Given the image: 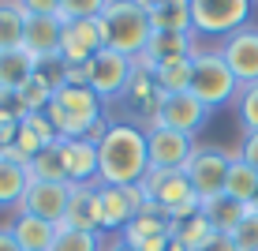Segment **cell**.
I'll return each instance as SVG.
<instances>
[{
    "label": "cell",
    "instance_id": "6da1fadb",
    "mask_svg": "<svg viewBox=\"0 0 258 251\" xmlns=\"http://www.w3.org/2000/svg\"><path fill=\"white\" fill-rule=\"evenodd\" d=\"M150 173L146 128L131 120H109L97 135V184L105 187H139Z\"/></svg>",
    "mask_w": 258,
    "mask_h": 251
},
{
    "label": "cell",
    "instance_id": "7a4b0ae2",
    "mask_svg": "<svg viewBox=\"0 0 258 251\" xmlns=\"http://www.w3.org/2000/svg\"><path fill=\"white\" fill-rule=\"evenodd\" d=\"M45 116H49L52 128H56L60 139H97L101 128L109 124L105 102L90 90V86H68V83L56 86Z\"/></svg>",
    "mask_w": 258,
    "mask_h": 251
},
{
    "label": "cell",
    "instance_id": "3957f363",
    "mask_svg": "<svg viewBox=\"0 0 258 251\" xmlns=\"http://www.w3.org/2000/svg\"><path fill=\"white\" fill-rule=\"evenodd\" d=\"M101 26H105V49L123 57H142L150 45V19L142 0H105L101 4Z\"/></svg>",
    "mask_w": 258,
    "mask_h": 251
},
{
    "label": "cell",
    "instance_id": "277c9868",
    "mask_svg": "<svg viewBox=\"0 0 258 251\" xmlns=\"http://www.w3.org/2000/svg\"><path fill=\"white\" fill-rule=\"evenodd\" d=\"M191 97H199L210 113L225 109V105H236L239 97V83L228 71V64L221 60L217 45H199L191 57Z\"/></svg>",
    "mask_w": 258,
    "mask_h": 251
},
{
    "label": "cell",
    "instance_id": "5b68a950",
    "mask_svg": "<svg viewBox=\"0 0 258 251\" xmlns=\"http://www.w3.org/2000/svg\"><path fill=\"white\" fill-rule=\"evenodd\" d=\"M254 4L251 0H191V38L199 45L206 41H225L236 30L251 26Z\"/></svg>",
    "mask_w": 258,
    "mask_h": 251
},
{
    "label": "cell",
    "instance_id": "8992f818",
    "mask_svg": "<svg viewBox=\"0 0 258 251\" xmlns=\"http://www.w3.org/2000/svg\"><path fill=\"white\" fill-rule=\"evenodd\" d=\"M139 187L146 191V199L154 203L157 210L172 221V225L202 210L199 195H195V187H191V180H187L183 173H157V169H150L146 180H142Z\"/></svg>",
    "mask_w": 258,
    "mask_h": 251
},
{
    "label": "cell",
    "instance_id": "52a82bcc",
    "mask_svg": "<svg viewBox=\"0 0 258 251\" xmlns=\"http://www.w3.org/2000/svg\"><path fill=\"white\" fill-rule=\"evenodd\" d=\"M228 165H232V150H221V146H195V154L183 169V176L191 180L199 203H210L217 195H225V180H228Z\"/></svg>",
    "mask_w": 258,
    "mask_h": 251
},
{
    "label": "cell",
    "instance_id": "ba28073f",
    "mask_svg": "<svg viewBox=\"0 0 258 251\" xmlns=\"http://www.w3.org/2000/svg\"><path fill=\"white\" fill-rule=\"evenodd\" d=\"M131 75H135V60L123 57V53H112V49H101L86 64V86L101 102H120L127 83H131Z\"/></svg>",
    "mask_w": 258,
    "mask_h": 251
},
{
    "label": "cell",
    "instance_id": "9c48e42d",
    "mask_svg": "<svg viewBox=\"0 0 258 251\" xmlns=\"http://www.w3.org/2000/svg\"><path fill=\"white\" fill-rule=\"evenodd\" d=\"M146 206V191L142 187H105L97 184V221H101L105 236H120L123 229L135 221Z\"/></svg>",
    "mask_w": 258,
    "mask_h": 251
},
{
    "label": "cell",
    "instance_id": "30bf717a",
    "mask_svg": "<svg viewBox=\"0 0 258 251\" xmlns=\"http://www.w3.org/2000/svg\"><path fill=\"white\" fill-rule=\"evenodd\" d=\"M195 146L199 142L191 135H180L172 128H157V124L146 128V158H150V169H157V173H183Z\"/></svg>",
    "mask_w": 258,
    "mask_h": 251
},
{
    "label": "cell",
    "instance_id": "8fae6325",
    "mask_svg": "<svg viewBox=\"0 0 258 251\" xmlns=\"http://www.w3.org/2000/svg\"><path fill=\"white\" fill-rule=\"evenodd\" d=\"M210 116L213 113L199 102V97H191V94H161L157 113H154L150 124H157V128H172V131H180V135L195 139L210 124ZM150 124H146V128H150Z\"/></svg>",
    "mask_w": 258,
    "mask_h": 251
},
{
    "label": "cell",
    "instance_id": "7c38bea8",
    "mask_svg": "<svg viewBox=\"0 0 258 251\" xmlns=\"http://www.w3.org/2000/svg\"><path fill=\"white\" fill-rule=\"evenodd\" d=\"M101 49H105L101 15L79 19V23H64V34H60V64H90Z\"/></svg>",
    "mask_w": 258,
    "mask_h": 251
},
{
    "label": "cell",
    "instance_id": "4fadbf2b",
    "mask_svg": "<svg viewBox=\"0 0 258 251\" xmlns=\"http://www.w3.org/2000/svg\"><path fill=\"white\" fill-rule=\"evenodd\" d=\"M68 199H71V184H45V180H34L26 187L23 203L15 206V214H30V218H41L49 225H64L68 218Z\"/></svg>",
    "mask_w": 258,
    "mask_h": 251
},
{
    "label": "cell",
    "instance_id": "5bb4252c",
    "mask_svg": "<svg viewBox=\"0 0 258 251\" xmlns=\"http://www.w3.org/2000/svg\"><path fill=\"white\" fill-rule=\"evenodd\" d=\"M120 240L131 251H165L168 240H172V221H168L165 214L146 199L142 214H135V221L120 232Z\"/></svg>",
    "mask_w": 258,
    "mask_h": 251
},
{
    "label": "cell",
    "instance_id": "9a60e30c",
    "mask_svg": "<svg viewBox=\"0 0 258 251\" xmlns=\"http://www.w3.org/2000/svg\"><path fill=\"white\" fill-rule=\"evenodd\" d=\"M217 53H221V60L228 64V71L236 75L239 86L258 83V26L236 30L232 38H225L217 45Z\"/></svg>",
    "mask_w": 258,
    "mask_h": 251
},
{
    "label": "cell",
    "instance_id": "2e32d148",
    "mask_svg": "<svg viewBox=\"0 0 258 251\" xmlns=\"http://www.w3.org/2000/svg\"><path fill=\"white\" fill-rule=\"evenodd\" d=\"M60 34H64V23L56 15H26L23 49L41 64H60Z\"/></svg>",
    "mask_w": 258,
    "mask_h": 251
},
{
    "label": "cell",
    "instance_id": "e0dca14e",
    "mask_svg": "<svg viewBox=\"0 0 258 251\" xmlns=\"http://www.w3.org/2000/svg\"><path fill=\"white\" fill-rule=\"evenodd\" d=\"M56 154L68 184H97V139H60Z\"/></svg>",
    "mask_w": 258,
    "mask_h": 251
},
{
    "label": "cell",
    "instance_id": "ac0fdd59",
    "mask_svg": "<svg viewBox=\"0 0 258 251\" xmlns=\"http://www.w3.org/2000/svg\"><path fill=\"white\" fill-rule=\"evenodd\" d=\"M154 34H191V0H142Z\"/></svg>",
    "mask_w": 258,
    "mask_h": 251
},
{
    "label": "cell",
    "instance_id": "d6986e66",
    "mask_svg": "<svg viewBox=\"0 0 258 251\" xmlns=\"http://www.w3.org/2000/svg\"><path fill=\"white\" fill-rule=\"evenodd\" d=\"M68 229H86V232H101L97 221V184H71V199H68Z\"/></svg>",
    "mask_w": 258,
    "mask_h": 251
},
{
    "label": "cell",
    "instance_id": "ffe728a7",
    "mask_svg": "<svg viewBox=\"0 0 258 251\" xmlns=\"http://www.w3.org/2000/svg\"><path fill=\"white\" fill-rule=\"evenodd\" d=\"M8 232L15 236V244L23 251H52V240H56V225L41 218H30V214H15Z\"/></svg>",
    "mask_w": 258,
    "mask_h": 251
},
{
    "label": "cell",
    "instance_id": "44dd1931",
    "mask_svg": "<svg viewBox=\"0 0 258 251\" xmlns=\"http://www.w3.org/2000/svg\"><path fill=\"white\" fill-rule=\"evenodd\" d=\"M157 102H161V90H157V83H154L150 71H135L131 83H127V90H123V97H120V105H127L131 113H142L146 120H154Z\"/></svg>",
    "mask_w": 258,
    "mask_h": 251
},
{
    "label": "cell",
    "instance_id": "7402d4cb",
    "mask_svg": "<svg viewBox=\"0 0 258 251\" xmlns=\"http://www.w3.org/2000/svg\"><path fill=\"white\" fill-rule=\"evenodd\" d=\"M38 68L41 60L30 57L26 49H4L0 53V90H19Z\"/></svg>",
    "mask_w": 258,
    "mask_h": 251
},
{
    "label": "cell",
    "instance_id": "603a6c76",
    "mask_svg": "<svg viewBox=\"0 0 258 251\" xmlns=\"http://www.w3.org/2000/svg\"><path fill=\"white\" fill-rule=\"evenodd\" d=\"M34 184V176H30V169L26 165H15V161H8L4 154H0V206H19L23 203V195H26V187Z\"/></svg>",
    "mask_w": 258,
    "mask_h": 251
},
{
    "label": "cell",
    "instance_id": "cb8c5ba5",
    "mask_svg": "<svg viewBox=\"0 0 258 251\" xmlns=\"http://www.w3.org/2000/svg\"><path fill=\"white\" fill-rule=\"evenodd\" d=\"M225 195H228V199H236V203H243V206H251L254 195H258V173L236 154V150H232V165H228Z\"/></svg>",
    "mask_w": 258,
    "mask_h": 251
},
{
    "label": "cell",
    "instance_id": "d4e9b609",
    "mask_svg": "<svg viewBox=\"0 0 258 251\" xmlns=\"http://www.w3.org/2000/svg\"><path fill=\"white\" fill-rule=\"evenodd\" d=\"M247 210H251V206L228 199V195H217V199L202 203V214H206V221H210L217 232H225V236H232V232H236V225L247 218Z\"/></svg>",
    "mask_w": 258,
    "mask_h": 251
},
{
    "label": "cell",
    "instance_id": "484cf974",
    "mask_svg": "<svg viewBox=\"0 0 258 251\" xmlns=\"http://www.w3.org/2000/svg\"><path fill=\"white\" fill-rule=\"evenodd\" d=\"M150 75H154V83H157V90H161V94H187L191 90V57L157 64Z\"/></svg>",
    "mask_w": 258,
    "mask_h": 251
},
{
    "label": "cell",
    "instance_id": "4316f807",
    "mask_svg": "<svg viewBox=\"0 0 258 251\" xmlns=\"http://www.w3.org/2000/svg\"><path fill=\"white\" fill-rule=\"evenodd\" d=\"M172 236L180 240V244L187 247V251H202L213 236H217V229H213L210 221H206V214L199 210V214H191V218L176 221V225H172Z\"/></svg>",
    "mask_w": 258,
    "mask_h": 251
},
{
    "label": "cell",
    "instance_id": "83f0119b",
    "mask_svg": "<svg viewBox=\"0 0 258 251\" xmlns=\"http://www.w3.org/2000/svg\"><path fill=\"white\" fill-rule=\"evenodd\" d=\"M105 232H86V229H56V240H52V251H101L105 247Z\"/></svg>",
    "mask_w": 258,
    "mask_h": 251
},
{
    "label": "cell",
    "instance_id": "f1b7e54d",
    "mask_svg": "<svg viewBox=\"0 0 258 251\" xmlns=\"http://www.w3.org/2000/svg\"><path fill=\"white\" fill-rule=\"evenodd\" d=\"M23 26L26 19L15 12V0H0V53L23 49Z\"/></svg>",
    "mask_w": 258,
    "mask_h": 251
},
{
    "label": "cell",
    "instance_id": "f546056e",
    "mask_svg": "<svg viewBox=\"0 0 258 251\" xmlns=\"http://www.w3.org/2000/svg\"><path fill=\"white\" fill-rule=\"evenodd\" d=\"M236 120L243 128V135H254L258 131V83L251 86H239V97H236Z\"/></svg>",
    "mask_w": 258,
    "mask_h": 251
},
{
    "label": "cell",
    "instance_id": "4dcf8cb0",
    "mask_svg": "<svg viewBox=\"0 0 258 251\" xmlns=\"http://www.w3.org/2000/svg\"><path fill=\"white\" fill-rule=\"evenodd\" d=\"M30 176H34V180H45V184H68V180H64V165H60L56 146H45L38 158L30 161Z\"/></svg>",
    "mask_w": 258,
    "mask_h": 251
},
{
    "label": "cell",
    "instance_id": "1f68e13d",
    "mask_svg": "<svg viewBox=\"0 0 258 251\" xmlns=\"http://www.w3.org/2000/svg\"><path fill=\"white\" fill-rule=\"evenodd\" d=\"M232 244H236V251H258V214L254 210H247V218L236 225Z\"/></svg>",
    "mask_w": 258,
    "mask_h": 251
},
{
    "label": "cell",
    "instance_id": "d6a6232c",
    "mask_svg": "<svg viewBox=\"0 0 258 251\" xmlns=\"http://www.w3.org/2000/svg\"><path fill=\"white\" fill-rule=\"evenodd\" d=\"M19 124H23L26 131H34V135H38L41 142H45V146H56V142H60L56 128H52V124H49V116H45V113H26V116H23Z\"/></svg>",
    "mask_w": 258,
    "mask_h": 251
},
{
    "label": "cell",
    "instance_id": "836d02e7",
    "mask_svg": "<svg viewBox=\"0 0 258 251\" xmlns=\"http://www.w3.org/2000/svg\"><path fill=\"white\" fill-rule=\"evenodd\" d=\"M236 154L243 158L247 165L254 169V173H258V131H254V135H243V142H239V150H236Z\"/></svg>",
    "mask_w": 258,
    "mask_h": 251
},
{
    "label": "cell",
    "instance_id": "e575fe53",
    "mask_svg": "<svg viewBox=\"0 0 258 251\" xmlns=\"http://www.w3.org/2000/svg\"><path fill=\"white\" fill-rule=\"evenodd\" d=\"M202 251H236V244H232V236H225V232H217V236L210 240Z\"/></svg>",
    "mask_w": 258,
    "mask_h": 251
},
{
    "label": "cell",
    "instance_id": "d590c367",
    "mask_svg": "<svg viewBox=\"0 0 258 251\" xmlns=\"http://www.w3.org/2000/svg\"><path fill=\"white\" fill-rule=\"evenodd\" d=\"M0 251H23L19 244H15V236H12V232H8V225L0 229Z\"/></svg>",
    "mask_w": 258,
    "mask_h": 251
},
{
    "label": "cell",
    "instance_id": "8d00e7d4",
    "mask_svg": "<svg viewBox=\"0 0 258 251\" xmlns=\"http://www.w3.org/2000/svg\"><path fill=\"white\" fill-rule=\"evenodd\" d=\"M101 251H131V247L123 244L120 236H109V240H105V247H101Z\"/></svg>",
    "mask_w": 258,
    "mask_h": 251
},
{
    "label": "cell",
    "instance_id": "74e56055",
    "mask_svg": "<svg viewBox=\"0 0 258 251\" xmlns=\"http://www.w3.org/2000/svg\"><path fill=\"white\" fill-rule=\"evenodd\" d=\"M251 210H254V214H258V195H254V203H251Z\"/></svg>",
    "mask_w": 258,
    "mask_h": 251
}]
</instances>
